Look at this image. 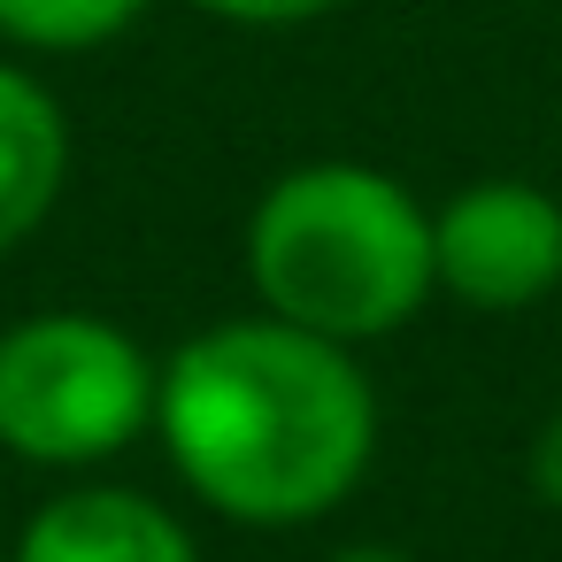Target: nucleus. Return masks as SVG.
<instances>
[{"label": "nucleus", "mask_w": 562, "mask_h": 562, "mask_svg": "<svg viewBox=\"0 0 562 562\" xmlns=\"http://www.w3.org/2000/svg\"><path fill=\"white\" fill-rule=\"evenodd\" d=\"M0 562H9V554H0Z\"/></svg>", "instance_id": "nucleus-11"}, {"label": "nucleus", "mask_w": 562, "mask_h": 562, "mask_svg": "<svg viewBox=\"0 0 562 562\" xmlns=\"http://www.w3.org/2000/svg\"><path fill=\"white\" fill-rule=\"evenodd\" d=\"M331 562H416L408 547H385V539H355V547H339Z\"/></svg>", "instance_id": "nucleus-10"}, {"label": "nucleus", "mask_w": 562, "mask_h": 562, "mask_svg": "<svg viewBox=\"0 0 562 562\" xmlns=\"http://www.w3.org/2000/svg\"><path fill=\"white\" fill-rule=\"evenodd\" d=\"M9 562H201V547L162 501L132 485H70L24 524Z\"/></svg>", "instance_id": "nucleus-5"}, {"label": "nucleus", "mask_w": 562, "mask_h": 562, "mask_svg": "<svg viewBox=\"0 0 562 562\" xmlns=\"http://www.w3.org/2000/svg\"><path fill=\"white\" fill-rule=\"evenodd\" d=\"M255 301L316 339L370 347L439 293L431 209L370 162H301L247 216Z\"/></svg>", "instance_id": "nucleus-2"}, {"label": "nucleus", "mask_w": 562, "mask_h": 562, "mask_svg": "<svg viewBox=\"0 0 562 562\" xmlns=\"http://www.w3.org/2000/svg\"><path fill=\"white\" fill-rule=\"evenodd\" d=\"M431 270L462 308L508 316L562 285V201L531 178H470L431 209Z\"/></svg>", "instance_id": "nucleus-4"}, {"label": "nucleus", "mask_w": 562, "mask_h": 562, "mask_svg": "<svg viewBox=\"0 0 562 562\" xmlns=\"http://www.w3.org/2000/svg\"><path fill=\"white\" fill-rule=\"evenodd\" d=\"M147 16V0H0V40L24 55H93Z\"/></svg>", "instance_id": "nucleus-7"}, {"label": "nucleus", "mask_w": 562, "mask_h": 562, "mask_svg": "<svg viewBox=\"0 0 562 562\" xmlns=\"http://www.w3.org/2000/svg\"><path fill=\"white\" fill-rule=\"evenodd\" d=\"M193 9L216 16V24H239V32H293V24L331 16L339 0H193Z\"/></svg>", "instance_id": "nucleus-8"}, {"label": "nucleus", "mask_w": 562, "mask_h": 562, "mask_svg": "<svg viewBox=\"0 0 562 562\" xmlns=\"http://www.w3.org/2000/svg\"><path fill=\"white\" fill-rule=\"evenodd\" d=\"M70 186V109L24 63H0V255H16Z\"/></svg>", "instance_id": "nucleus-6"}, {"label": "nucleus", "mask_w": 562, "mask_h": 562, "mask_svg": "<svg viewBox=\"0 0 562 562\" xmlns=\"http://www.w3.org/2000/svg\"><path fill=\"white\" fill-rule=\"evenodd\" d=\"M155 431L193 501L255 531H301L370 477L378 393L355 347L262 308L193 331L162 362Z\"/></svg>", "instance_id": "nucleus-1"}, {"label": "nucleus", "mask_w": 562, "mask_h": 562, "mask_svg": "<svg viewBox=\"0 0 562 562\" xmlns=\"http://www.w3.org/2000/svg\"><path fill=\"white\" fill-rule=\"evenodd\" d=\"M524 477H531L539 508H554V516H562V408L531 431V462H524Z\"/></svg>", "instance_id": "nucleus-9"}, {"label": "nucleus", "mask_w": 562, "mask_h": 562, "mask_svg": "<svg viewBox=\"0 0 562 562\" xmlns=\"http://www.w3.org/2000/svg\"><path fill=\"white\" fill-rule=\"evenodd\" d=\"M155 355L93 316L40 308L0 331V447L40 470H93L155 424Z\"/></svg>", "instance_id": "nucleus-3"}]
</instances>
